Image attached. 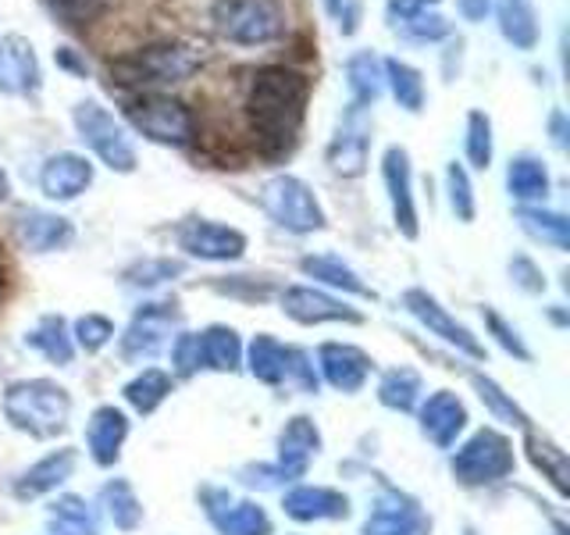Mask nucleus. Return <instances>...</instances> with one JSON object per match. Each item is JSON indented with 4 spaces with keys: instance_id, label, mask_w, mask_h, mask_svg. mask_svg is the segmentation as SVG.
Returning a JSON list of instances; mask_svg holds the SVG:
<instances>
[{
    "instance_id": "obj_1",
    "label": "nucleus",
    "mask_w": 570,
    "mask_h": 535,
    "mask_svg": "<svg viewBox=\"0 0 570 535\" xmlns=\"http://www.w3.org/2000/svg\"><path fill=\"white\" fill-rule=\"evenodd\" d=\"M311 76L293 65H264L246 82L243 115L254 147L267 157L293 150L311 104Z\"/></svg>"
},
{
    "instance_id": "obj_2",
    "label": "nucleus",
    "mask_w": 570,
    "mask_h": 535,
    "mask_svg": "<svg viewBox=\"0 0 570 535\" xmlns=\"http://www.w3.org/2000/svg\"><path fill=\"white\" fill-rule=\"evenodd\" d=\"M200 68H204V50H196L193 43H183V40H165V43H147L139 50L118 54V58H111V65H107V76L118 86L157 94L160 86L193 79Z\"/></svg>"
},
{
    "instance_id": "obj_3",
    "label": "nucleus",
    "mask_w": 570,
    "mask_h": 535,
    "mask_svg": "<svg viewBox=\"0 0 570 535\" xmlns=\"http://www.w3.org/2000/svg\"><path fill=\"white\" fill-rule=\"evenodd\" d=\"M4 415L14 428L47 439V436H58L68 428L71 400L58 382L29 379V382H14L4 392Z\"/></svg>"
},
{
    "instance_id": "obj_4",
    "label": "nucleus",
    "mask_w": 570,
    "mask_h": 535,
    "mask_svg": "<svg viewBox=\"0 0 570 535\" xmlns=\"http://www.w3.org/2000/svg\"><path fill=\"white\" fill-rule=\"evenodd\" d=\"M210 26L222 40L236 47H267L289 29L275 0H214Z\"/></svg>"
},
{
    "instance_id": "obj_5",
    "label": "nucleus",
    "mask_w": 570,
    "mask_h": 535,
    "mask_svg": "<svg viewBox=\"0 0 570 535\" xmlns=\"http://www.w3.org/2000/svg\"><path fill=\"white\" fill-rule=\"evenodd\" d=\"M125 121L160 147H189L196 139V115L171 94H139L125 100Z\"/></svg>"
},
{
    "instance_id": "obj_6",
    "label": "nucleus",
    "mask_w": 570,
    "mask_h": 535,
    "mask_svg": "<svg viewBox=\"0 0 570 535\" xmlns=\"http://www.w3.org/2000/svg\"><path fill=\"white\" fill-rule=\"evenodd\" d=\"M71 121H76L79 139L104 160L107 168L121 172V175L136 172L139 157H136V147H132V136L100 100H94V97L79 100L76 107H71Z\"/></svg>"
},
{
    "instance_id": "obj_7",
    "label": "nucleus",
    "mask_w": 570,
    "mask_h": 535,
    "mask_svg": "<svg viewBox=\"0 0 570 535\" xmlns=\"http://www.w3.org/2000/svg\"><path fill=\"white\" fill-rule=\"evenodd\" d=\"M261 207L267 211V218L278 222L282 228L307 236V232L325 228V211H321L314 189L296 175H272L261 183Z\"/></svg>"
},
{
    "instance_id": "obj_8",
    "label": "nucleus",
    "mask_w": 570,
    "mask_h": 535,
    "mask_svg": "<svg viewBox=\"0 0 570 535\" xmlns=\"http://www.w3.org/2000/svg\"><path fill=\"white\" fill-rule=\"evenodd\" d=\"M513 471V446L495 428H481L453 457V475L468 486H485V481L507 478Z\"/></svg>"
},
{
    "instance_id": "obj_9",
    "label": "nucleus",
    "mask_w": 570,
    "mask_h": 535,
    "mask_svg": "<svg viewBox=\"0 0 570 535\" xmlns=\"http://www.w3.org/2000/svg\"><path fill=\"white\" fill-rule=\"evenodd\" d=\"M178 250H186L189 257L200 261H239L246 254V236L239 228L207 222V218H189L175 232Z\"/></svg>"
},
{
    "instance_id": "obj_10",
    "label": "nucleus",
    "mask_w": 570,
    "mask_h": 535,
    "mask_svg": "<svg viewBox=\"0 0 570 535\" xmlns=\"http://www.w3.org/2000/svg\"><path fill=\"white\" fill-rule=\"evenodd\" d=\"M367 154H371V125H367V111L364 107H353L338 121V129L328 143V165L335 175L343 178H356L367 168Z\"/></svg>"
},
{
    "instance_id": "obj_11",
    "label": "nucleus",
    "mask_w": 570,
    "mask_h": 535,
    "mask_svg": "<svg viewBox=\"0 0 570 535\" xmlns=\"http://www.w3.org/2000/svg\"><path fill=\"white\" fill-rule=\"evenodd\" d=\"M382 178L392 204V222L406 240H417V201H414V168H410V154L403 147H389L382 157Z\"/></svg>"
},
{
    "instance_id": "obj_12",
    "label": "nucleus",
    "mask_w": 570,
    "mask_h": 535,
    "mask_svg": "<svg viewBox=\"0 0 570 535\" xmlns=\"http://www.w3.org/2000/svg\"><path fill=\"white\" fill-rule=\"evenodd\" d=\"M43 86V68L36 58V47L26 36L8 32L0 36V94L8 97H32Z\"/></svg>"
},
{
    "instance_id": "obj_13",
    "label": "nucleus",
    "mask_w": 570,
    "mask_h": 535,
    "mask_svg": "<svg viewBox=\"0 0 570 535\" xmlns=\"http://www.w3.org/2000/svg\"><path fill=\"white\" fill-rule=\"evenodd\" d=\"M171 321H175L171 303H147V308L136 314V321L129 325V332H125V339H121L125 361H150V357L168 343Z\"/></svg>"
},
{
    "instance_id": "obj_14",
    "label": "nucleus",
    "mask_w": 570,
    "mask_h": 535,
    "mask_svg": "<svg viewBox=\"0 0 570 535\" xmlns=\"http://www.w3.org/2000/svg\"><path fill=\"white\" fill-rule=\"evenodd\" d=\"M403 303H406V311L414 314L421 325L428 332H435L439 339H445L450 347L463 350V353H471V357H485V347L478 343V339L460 325V321H453L450 314H445V308H439V300L435 296H428L424 290H406L403 293Z\"/></svg>"
},
{
    "instance_id": "obj_15",
    "label": "nucleus",
    "mask_w": 570,
    "mask_h": 535,
    "mask_svg": "<svg viewBox=\"0 0 570 535\" xmlns=\"http://www.w3.org/2000/svg\"><path fill=\"white\" fill-rule=\"evenodd\" d=\"M89 186H94V165L82 154H50L40 168V189L50 201H76Z\"/></svg>"
},
{
    "instance_id": "obj_16",
    "label": "nucleus",
    "mask_w": 570,
    "mask_h": 535,
    "mask_svg": "<svg viewBox=\"0 0 570 535\" xmlns=\"http://www.w3.org/2000/svg\"><path fill=\"white\" fill-rule=\"evenodd\" d=\"M321 446V436L311 418H293L285 425V432L278 439V464L275 468H267L261 475H275V478H299L303 471L311 468V460ZM272 478V481H275Z\"/></svg>"
},
{
    "instance_id": "obj_17",
    "label": "nucleus",
    "mask_w": 570,
    "mask_h": 535,
    "mask_svg": "<svg viewBox=\"0 0 570 535\" xmlns=\"http://www.w3.org/2000/svg\"><path fill=\"white\" fill-rule=\"evenodd\" d=\"M204 504L210 522L218 525L222 535H272V517L257 504H232V499L218 489L204 493Z\"/></svg>"
},
{
    "instance_id": "obj_18",
    "label": "nucleus",
    "mask_w": 570,
    "mask_h": 535,
    "mask_svg": "<svg viewBox=\"0 0 570 535\" xmlns=\"http://www.w3.org/2000/svg\"><path fill=\"white\" fill-rule=\"evenodd\" d=\"M282 308L289 318L303 321V325H321V321H361L353 308H346L343 300H335L311 285H289L282 293Z\"/></svg>"
},
{
    "instance_id": "obj_19",
    "label": "nucleus",
    "mask_w": 570,
    "mask_h": 535,
    "mask_svg": "<svg viewBox=\"0 0 570 535\" xmlns=\"http://www.w3.org/2000/svg\"><path fill=\"white\" fill-rule=\"evenodd\" d=\"M463 425H468V407H463L460 397L450 389H439L435 397H428V403L421 407V428L435 446H453L456 436L463 432Z\"/></svg>"
},
{
    "instance_id": "obj_20",
    "label": "nucleus",
    "mask_w": 570,
    "mask_h": 535,
    "mask_svg": "<svg viewBox=\"0 0 570 535\" xmlns=\"http://www.w3.org/2000/svg\"><path fill=\"white\" fill-rule=\"evenodd\" d=\"M317 361H321V371H325V379L343 392H353L367 382V371H371L367 353L350 343H325L317 353Z\"/></svg>"
},
{
    "instance_id": "obj_21",
    "label": "nucleus",
    "mask_w": 570,
    "mask_h": 535,
    "mask_svg": "<svg viewBox=\"0 0 570 535\" xmlns=\"http://www.w3.org/2000/svg\"><path fill=\"white\" fill-rule=\"evenodd\" d=\"M18 236L32 250V254H50V250H65L76 240V228L68 218L50 211H26L18 218Z\"/></svg>"
},
{
    "instance_id": "obj_22",
    "label": "nucleus",
    "mask_w": 570,
    "mask_h": 535,
    "mask_svg": "<svg viewBox=\"0 0 570 535\" xmlns=\"http://www.w3.org/2000/svg\"><path fill=\"white\" fill-rule=\"evenodd\" d=\"M346 71V86H350V104L353 107H374V100L382 97L385 89V68H382V58L374 50H356L346 58L343 65Z\"/></svg>"
},
{
    "instance_id": "obj_23",
    "label": "nucleus",
    "mask_w": 570,
    "mask_h": 535,
    "mask_svg": "<svg viewBox=\"0 0 570 535\" xmlns=\"http://www.w3.org/2000/svg\"><path fill=\"white\" fill-rule=\"evenodd\" d=\"M285 514L296 522H328V517L350 514V499L325 486H299L285 496Z\"/></svg>"
},
{
    "instance_id": "obj_24",
    "label": "nucleus",
    "mask_w": 570,
    "mask_h": 535,
    "mask_svg": "<svg viewBox=\"0 0 570 535\" xmlns=\"http://www.w3.org/2000/svg\"><path fill=\"white\" fill-rule=\"evenodd\" d=\"M495 22L503 40L517 50H534L542 40L539 14H534L531 0H495Z\"/></svg>"
},
{
    "instance_id": "obj_25",
    "label": "nucleus",
    "mask_w": 570,
    "mask_h": 535,
    "mask_svg": "<svg viewBox=\"0 0 570 535\" xmlns=\"http://www.w3.org/2000/svg\"><path fill=\"white\" fill-rule=\"evenodd\" d=\"M125 436H129V418H125L118 407H100L94 415V421H89V432H86L89 454H94L97 464L107 468V464L118 460Z\"/></svg>"
},
{
    "instance_id": "obj_26",
    "label": "nucleus",
    "mask_w": 570,
    "mask_h": 535,
    "mask_svg": "<svg viewBox=\"0 0 570 535\" xmlns=\"http://www.w3.org/2000/svg\"><path fill=\"white\" fill-rule=\"evenodd\" d=\"M71 468H76V450H58L43 457L40 464H32V468L22 475V481L14 486V493L22 499H32V496H43L50 489H58L61 481L71 475Z\"/></svg>"
},
{
    "instance_id": "obj_27",
    "label": "nucleus",
    "mask_w": 570,
    "mask_h": 535,
    "mask_svg": "<svg viewBox=\"0 0 570 535\" xmlns=\"http://www.w3.org/2000/svg\"><path fill=\"white\" fill-rule=\"evenodd\" d=\"M382 68H385V86L392 89V97H396V104L403 107V111H410V115L424 111L428 89H424L421 68H414L410 61H400V58H385Z\"/></svg>"
},
{
    "instance_id": "obj_28",
    "label": "nucleus",
    "mask_w": 570,
    "mask_h": 535,
    "mask_svg": "<svg viewBox=\"0 0 570 535\" xmlns=\"http://www.w3.org/2000/svg\"><path fill=\"white\" fill-rule=\"evenodd\" d=\"M507 189L513 201H546V193H549V168H546V160L539 157H531V154H521V157H513L510 160V168H507Z\"/></svg>"
},
{
    "instance_id": "obj_29",
    "label": "nucleus",
    "mask_w": 570,
    "mask_h": 535,
    "mask_svg": "<svg viewBox=\"0 0 570 535\" xmlns=\"http://www.w3.org/2000/svg\"><path fill=\"white\" fill-rule=\"evenodd\" d=\"M421 514L417 507L410 504V499L403 496H389L382 499L379 507H374V514L367 517V525H364V535H406V532H414L421 528Z\"/></svg>"
},
{
    "instance_id": "obj_30",
    "label": "nucleus",
    "mask_w": 570,
    "mask_h": 535,
    "mask_svg": "<svg viewBox=\"0 0 570 535\" xmlns=\"http://www.w3.org/2000/svg\"><path fill=\"white\" fill-rule=\"evenodd\" d=\"M196 347H200V364L204 368H218V371H236L239 368V335L225 329V325H210L207 332L196 335Z\"/></svg>"
},
{
    "instance_id": "obj_31",
    "label": "nucleus",
    "mask_w": 570,
    "mask_h": 535,
    "mask_svg": "<svg viewBox=\"0 0 570 535\" xmlns=\"http://www.w3.org/2000/svg\"><path fill=\"white\" fill-rule=\"evenodd\" d=\"M299 268H303V275H311V279L325 282V285H335V290H346V293H356V296H374L361 282V275H356L350 264L332 257V254H311V257L299 261Z\"/></svg>"
},
{
    "instance_id": "obj_32",
    "label": "nucleus",
    "mask_w": 570,
    "mask_h": 535,
    "mask_svg": "<svg viewBox=\"0 0 570 535\" xmlns=\"http://www.w3.org/2000/svg\"><path fill=\"white\" fill-rule=\"evenodd\" d=\"M524 232L534 240L549 243L552 250H567L570 246V222L563 218L560 211H546V207H521L517 211Z\"/></svg>"
},
{
    "instance_id": "obj_33",
    "label": "nucleus",
    "mask_w": 570,
    "mask_h": 535,
    "mask_svg": "<svg viewBox=\"0 0 570 535\" xmlns=\"http://www.w3.org/2000/svg\"><path fill=\"white\" fill-rule=\"evenodd\" d=\"M26 343L32 350H40L43 357H50V361H58V364H68L71 353H76L71 350V335H68L65 321L58 314H47V318L36 321V329L26 332Z\"/></svg>"
},
{
    "instance_id": "obj_34",
    "label": "nucleus",
    "mask_w": 570,
    "mask_h": 535,
    "mask_svg": "<svg viewBox=\"0 0 570 535\" xmlns=\"http://www.w3.org/2000/svg\"><path fill=\"white\" fill-rule=\"evenodd\" d=\"M171 392V379L160 368H147L142 374H136V379L125 386V400H129L136 410H142V415H150V410H157L160 403H165V397Z\"/></svg>"
},
{
    "instance_id": "obj_35",
    "label": "nucleus",
    "mask_w": 570,
    "mask_h": 535,
    "mask_svg": "<svg viewBox=\"0 0 570 535\" xmlns=\"http://www.w3.org/2000/svg\"><path fill=\"white\" fill-rule=\"evenodd\" d=\"M249 371L257 374L261 382L267 386H278L285 382V347L272 335H257L249 343Z\"/></svg>"
},
{
    "instance_id": "obj_36",
    "label": "nucleus",
    "mask_w": 570,
    "mask_h": 535,
    "mask_svg": "<svg viewBox=\"0 0 570 535\" xmlns=\"http://www.w3.org/2000/svg\"><path fill=\"white\" fill-rule=\"evenodd\" d=\"M379 397L392 410H410V407L417 403V397H421V374L410 371V368L389 371L385 379H382V386H379Z\"/></svg>"
},
{
    "instance_id": "obj_37",
    "label": "nucleus",
    "mask_w": 570,
    "mask_h": 535,
    "mask_svg": "<svg viewBox=\"0 0 570 535\" xmlns=\"http://www.w3.org/2000/svg\"><path fill=\"white\" fill-rule=\"evenodd\" d=\"M104 504H107V514H111V522L121 532H129V528L139 525L142 507H139L136 493L129 489V481H111V486H104Z\"/></svg>"
},
{
    "instance_id": "obj_38",
    "label": "nucleus",
    "mask_w": 570,
    "mask_h": 535,
    "mask_svg": "<svg viewBox=\"0 0 570 535\" xmlns=\"http://www.w3.org/2000/svg\"><path fill=\"white\" fill-rule=\"evenodd\" d=\"M40 4L68 29H86L104 14L107 0H40Z\"/></svg>"
},
{
    "instance_id": "obj_39",
    "label": "nucleus",
    "mask_w": 570,
    "mask_h": 535,
    "mask_svg": "<svg viewBox=\"0 0 570 535\" xmlns=\"http://www.w3.org/2000/svg\"><path fill=\"white\" fill-rule=\"evenodd\" d=\"M463 150H468V160L474 168L492 165V118L485 111L468 115V139H463Z\"/></svg>"
},
{
    "instance_id": "obj_40",
    "label": "nucleus",
    "mask_w": 570,
    "mask_h": 535,
    "mask_svg": "<svg viewBox=\"0 0 570 535\" xmlns=\"http://www.w3.org/2000/svg\"><path fill=\"white\" fill-rule=\"evenodd\" d=\"M528 454H531V464L539 471H546L552 478V486H557L560 493H567V457L563 450H557L549 439H539V436H531L528 439Z\"/></svg>"
},
{
    "instance_id": "obj_41",
    "label": "nucleus",
    "mask_w": 570,
    "mask_h": 535,
    "mask_svg": "<svg viewBox=\"0 0 570 535\" xmlns=\"http://www.w3.org/2000/svg\"><path fill=\"white\" fill-rule=\"evenodd\" d=\"M50 517H53V525H58V532H65V535H94L97 532L94 528V514L86 510V504L79 496L58 499L53 510H50Z\"/></svg>"
},
{
    "instance_id": "obj_42",
    "label": "nucleus",
    "mask_w": 570,
    "mask_h": 535,
    "mask_svg": "<svg viewBox=\"0 0 570 535\" xmlns=\"http://www.w3.org/2000/svg\"><path fill=\"white\" fill-rule=\"evenodd\" d=\"M396 29L406 36V40H417V43H439V40H450V36H453V26L445 22L435 8L406 18V22H400Z\"/></svg>"
},
{
    "instance_id": "obj_43",
    "label": "nucleus",
    "mask_w": 570,
    "mask_h": 535,
    "mask_svg": "<svg viewBox=\"0 0 570 535\" xmlns=\"http://www.w3.org/2000/svg\"><path fill=\"white\" fill-rule=\"evenodd\" d=\"M445 189H450V204H453V214L460 222H474V186H471V175L463 165H453L445 168Z\"/></svg>"
},
{
    "instance_id": "obj_44",
    "label": "nucleus",
    "mask_w": 570,
    "mask_h": 535,
    "mask_svg": "<svg viewBox=\"0 0 570 535\" xmlns=\"http://www.w3.org/2000/svg\"><path fill=\"white\" fill-rule=\"evenodd\" d=\"M474 389H478V397L485 400L489 407H492V415H499L503 421H510V425H521V428H528V415L521 407H517L503 389H499L492 379H481V374H474Z\"/></svg>"
},
{
    "instance_id": "obj_45",
    "label": "nucleus",
    "mask_w": 570,
    "mask_h": 535,
    "mask_svg": "<svg viewBox=\"0 0 570 535\" xmlns=\"http://www.w3.org/2000/svg\"><path fill=\"white\" fill-rule=\"evenodd\" d=\"M171 275H183V261H171V257H157V261H139L132 264L125 279L132 285H160L168 282Z\"/></svg>"
},
{
    "instance_id": "obj_46",
    "label": "nucleus",
    "mask_w": 570,
    "mask_h": 535,
    "mask_svg": "<svg viewBox=\"0 0 570 535\" xmlns=\"http://www.w3.org/2000/svg\"><path fill=\"white\" fill-rule=\"evenodd\" d=\"M111 335H115V325L104 314H86V318L76 321V339H79V347L89 350V353L111 343Z\"/></svg>"
},
{
    "instance_id": "obj_47",
    "label": "nucleus",
    "mask_w": 570,
    "mask_h": 535,
    "mask_svg": "<svg viewBox=\"0 0 570 535\" xmlns=\"http://www.w3.org/2000/svg\"><path fill=\"white\" fill-rule=\"evenodd\" d=\"M285 379H293L303 392H314L317 389V371L311 364V357L303 350H289L285 347Z\"/></svg>"
},
{
    "instance_id": "obj_48",
    "label": "nucleus",
    "mask_w": 570,
    "mask_h": 535,
    "mask_svg": "<svg viewBox=\"0 0 570 535\" xmlns=\"http://www.w3.org/2000/svg\"><path fill=\"white\" fill-rule=\"evenodd\" d=\"M432 8H439V0H385V18H389V26L396 29L406 18L432 11Z\"/></svg>"
},
{
    "instance_id": "obj_49",
    "label": "nucleus",
    "mask_w": 570,
    "mask_h": 535,
    "mask_svg": "<svg viewBox=\"0 0 570 535\" xmlns=\"http://www.w3.org/2000/svg\"><path fill=\"white\" fill-rule=\"evenodd\" d=\"M485 321H489V329L495 332V339H499V343H503V347H507L510 353H517V357H521V361H528V357H531V353H528V347L521 343V335H517V332H513V329L507 325L503 318H499L495 311H485Z\"/></svg>"
},
{
    "instance_id": "obj_50",
    "label": "nucleus",
    "mask_w": 570,
    "mask_h": 535,
    "mask_svg": "<svg viewBox=\"0 0 570 535\" xmlns=\"http://www.w3.org/2000/svg\"><path fill=\"white\" fill-rule=\"evenodd\" d=\"M175 368H178V374H193L196 368H204L200 364V347H196V335H183L175 343Z\"/></svg>"
},
{
    "instance_id": "obj_51",
    "label": "nucleus",
    "mask_w": 570,
    "mask_h": 535,
    "mask_svg": "<svg viewBox=\"0 0 570 535\" xmlns=\"http://www.w3.org/2000/svg\"><path fill=\"white\" fill-rule=\"evenodd\" d=\"M510 275L524 285V290H531V293H539V290H546V279H542V272L534 268L528 257H517V261H510Z\"/></svg>"
},
{
    "instance_id": "obj_52",
    "label": "nucleus",
    "mask_w": 570,
    "mask_h": 535,
    "mask_svg": "<svg viewBox=\"0 0 570 535\" xmlns=\"http://www.w3.org/2000/svg\"><path fill=\"white\" fill-rule=\"evenodd\" d=\"M53 61H58V68H65L68 76H79V79L89 76V65L79 58L76 47H58V50H53Z\"/></svg>"
},
{
    "instance_id": "obj_53",
    "label": "nucleus",
    "mask_w": 570,
    "mask_h": 535,
    "mask_svg": "<svg viewBox=\"0 0 570 535\" xmlns=\"http://www.w3.org/2000/svg\"><path fill=\"white\" fill-rule=\"evenodd\" d=\"M456 14L463 18V22L478 26L492 14V0H456Z\"/></svg>"
},
{
    "instance_id": "obj_54",
    "label": "nucleus",
    "mask_w": 570,
    "mask_h": 535,
    "mask_svg": "<svg viewBox=\"0 0 570 535\" xmlns=\"http://www.w3.org/2000/svg\"><path fill=\"white\" fill-rule=\"evenodd\" d=\"M335 18H338V32L356 36V29H361V4H356V0H343V8L335 11Z\"/></svg>"
},
{
    "instance_id": "obj_55",
    "label": "nucleus",
    "mask_w": 570,
    "mask_h": 535,
    "mask_svg": "<svg viewBox=\"0 0 570 535\" xmlns=\"http://www.w3.org/2000/svg\"><path fill=\"white\" fill-rule=\"evenodd\" d=\"M549 133H552V143L563 150L567 147V115L563 111H552L549 115Z\"/></svg>"
},
{
    "instance_id": "obj_56",
    "label": "nucleus",
    "mask_w": 570,
    "mask_h": 535,
    "mask_svg": "<svg viewBox=\"0 0 570 535\" xmlns=\"http://www.w3.org/2000/svg\"><path fill=\"white\" fill-rule=\"evenodd\" d=\"M11 196V183H8V175H4V168H0V204H4Z\"/></svg>"
},
{
    "instance_id": "obj_57",
    "label": "nucleus",
    "mask_w": 570,
    "mask_h": 535,
    "mask_svg": "<svg viewBox=\"0 0 570 535\" xmlns=\"http://www.w3.org/2000/svg\"><path fill=\"white\" fill-rule=\"evenodd\" d=\"M321 4H325V11H328V14H335L338 8H343V0H321Z\"/></svg>"
},
{
    "instance_id": "obj_58",
    "label": "nucleus",
    "mask_w": 570,
    "mask_h": 535,
    "mask_svg": "<svg viewBox=\"0 0 570 535\" xmlns=\"http://www.w3.org/2000/svg\"><path fill=\"white\" fill-rule=\"evenodd\" d=\"M406 535H424V525H421V528H414V532H406Z\"/></svg>"
}]
</instances>
